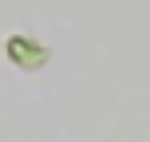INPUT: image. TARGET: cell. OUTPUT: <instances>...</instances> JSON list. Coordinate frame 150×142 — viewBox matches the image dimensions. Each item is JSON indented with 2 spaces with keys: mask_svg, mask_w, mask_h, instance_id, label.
Here are the masks:
<instances>
[{
  "mask_svg": "<svg viewBox=\"0 0 150 142\" xmlns=\"http://www.w3.org/2000/svg\"><path fill=\"white\" fill-rule=\"evenodd\" d=\"M8 55H12L16 63H24V67H40V63H44V47L32 44V40H24V36L8 44Z\"/></svg>",
  "mask_w": 150,
  "mask_h": 142,
  "instance_id": "cell-1",
  "label": "cell"
}]
</instances>
